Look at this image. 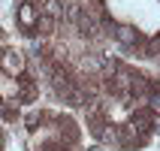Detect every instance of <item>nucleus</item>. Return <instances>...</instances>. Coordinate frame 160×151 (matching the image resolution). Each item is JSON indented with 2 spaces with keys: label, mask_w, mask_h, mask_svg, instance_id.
I'll return each instance as SVG.
<instances>
[{
  "label": "nucleus",
  "mask_w": 160,
  "mask_h": 151,
  "mask_svg": "<svg viewBox=\"0 0 160 151\" xmlns=\"http://www.w3.org/2000/svg\"><path fill=\"white\" fill-rule=\"evenodd\" d=\"M130 124H133L139 133H154V127H157V115H154L148 106L133 109V115H130Z\"/></svg>",
  "instance_id": "nucleus-2"
},
{
  "label": "nucleus",
  "mask_w": 160,
  "mask_h": 151,
  "mask_svg": "<svg viewBox=\"0 0 160 151\" xmlns=\"http://www.w3.org/2000/svg\"><path fill=\"white\" fill-rule=\"evenodd\" d=\"M112 33L118 36V43L121 45H142V36H139V30L136 27H130V24H118V27H112Z\"/></svg>",
  "instance_id": "nucleus-4"
},
{
  "label": "nucleus",
  "mask_w": 160,
  "mask_h": 151,
  "mask_svg": "<svg viewBox=\"0 0 160 151\" xmlns=\"http://www.w3.org/2000/svg\"><path fill=\"white\" fill-rule=\"evenodd\" d=\"M36 18H39V6H36L33 0H24V3L18 6V24H21V30H24V33H33Z\"/></svg>",
  "instance_id": "nucleus-3"
},
{
  "label": "nucleus",
  "mask_w": 160,
  "mask_h": 151,
  "mask_svg": "<svg viewBox=\"0 0 160 151\" xmlns=\"http://www.w3.org/2000/svg\"><path fill=\"white\" fill-rule=\"evenodd\" d=\"M54 27H58V18L42 15V12H39V18H36V24H33V33H39V36H52V33H54Z\"/></svg>",
  "instance_id": "nucleus-7"
},
{
  "label": "nucleus",
  "mask_w": 160,
  "mask_h": 151,
  "mask_svg": "<svg viewBox=\"0 0 160 151\" xmlns=\"http://www.w3.org/2000/svg\"><path fill=\"white\" fill-rule=\"evenodd\" d=\"M0 148H3V133H0Z\"/></svg>",
  "instance_id": "nucleus-12"
},
{
  "label": "nucleus",
  "mask_w": 160,
  "mask_h": 151,
  "mask_svg": "<svg viewBox=\"0 0 160 151\" xmlns=\"http://www.w3.org/2000/svg\"><path fill=\"white\" fill-rule=\"evenodd\" d=\"M79 142V130L72 124V118H61V145H76Z\"/></svg>",
  "instance_id": "nucleus-6"
},
{
  "label": "nucleus",
  "mask_w": 160,
  "mask_h": 151,
  "mask_svg": "<svg viewBox=\"0 0 160 151\" xmlns=\"http://www.w3.org/2000/svg\"><path fill=\"white\" fill-rule=\"evenodd\" d=\"M142 58H160V36H151L142 45Z\"/></svg>",
  "instance_id": "nucleus-10"
},
{
  "label": "nucleus",
  "mask_w": 160,
  "mask_h": 151,
  "mask_svg": "<svg viewBox=\"0 0 160 151\" xmlns=\"http://www.w3.org/2000/svg\"><path fill=\"white\" fill-rule=\"evenodd\" d=\"M82 3H63V15H67V21H70L72 27L79 24V18H82Z\"/></svg>",
  "instance_id": "nucleus-9"
},
{
  "label": "nucleus",
  "mask_w": 160,
  "mask_h": 151,
  "mask_svg": "<svg viewBox=\"0 0 160 151\" xmlns=\"http://www.w3.org/2000/svg\"><path fill=\"white\" fill-rule=\"evenodd\" d=\"M39 12L42 15H52V18H63V0H42Z\"/></svg>",
  "instance_id": "nucleus-8"
},
{
  "label": "nucleus",
  "mask_w": 160,
  "mask_h": 151,
  "mask_svg": "<svg viewBox=\"0 0 160 151\" xmlns=\"http://www.w3.org/2000/svg\"><path fill=\"white\" fill-rule=\"evenodd\" d=\"M145 103H148V109H151L154 115H160V91H151V94H148V100H145Z\"/></svg>",
  "instance_id": "nucleus-11"
},
{
  "label": "nucleus",
  "mask_w": 160,
  "mask_h": 151,
  "mask_svg": "<svg viewBox=\"0 0 160 151\" xmlns=\"http://www.w3.org/2000/svg\"><path fill=\"white\" fill-rule=\"evenodd\" d=\"M63 97V103L67 106H72V109H82V106H88V94L82 91V85H70V88L61 94Z\"/></svg>",
  "instance_id": "nucleus-5"
},
{
  "label": "nucleus",
  "mask_w": 160,
  "mask_h": 151,
  "mask_svg": "<svg viewBox=\"0 0 160 151\" xmlns=\"http://www.w3.org/2000/svg\"><path fill=\"white\" fill-rule=\"evenodd\" d=\"M0 70L6 73V76H24V73H27V61H24V54L15 52V48L3 52V54H0Z\"/></svg>",
  "instance_id": "nucleus-1"
}]
</instances>
